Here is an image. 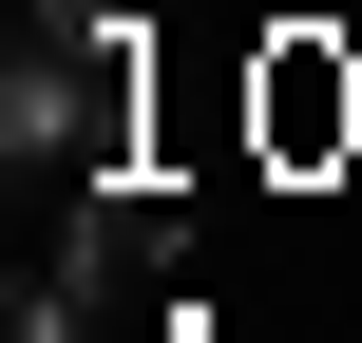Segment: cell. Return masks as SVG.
Instances as JSON below:
<instances>
[{
    "label": "cell",
    "instance_id": "6da1fadb",
    "mask_svg": "<svg viewBox=\"0 0 362 343\" xmlns=\"http://www.w3.org/2000/svg\"><path fill=\"white\" fill-rule=\"evenodd\" d=\"M0 134H19V153H95V134H134V38H95V19H19Z\"/></svg>",
    "mask_w": 362,
    "mask_h": 343
},
{
    "label": "cell",
    "instance_id": "7a4b0ae2",
    "mask_svg": "<svg viewBox=\"0 0 362 343\" xmlns=\"http://www.w3.org/2000/svg\"><path fill=\"white\" fill-rule=\"evenodd\" d=\"M248 115H267V153H325V134H344V57H325V38L248 57Z\"/></svg>",
    "mask_w": 362,
    "mask_h": 343
},
{
    "label": "cell",
    "instance_id": "3957f363",
    "mask_svg": "<svg viewBox=\"0 0 362 343\" xmlns=\"http://www.w3.org/2000/svg\"><path fill=\"white\" fill-rule=\"evenodd\" d=\"M153 248H172V191H95V229H76V267L115 286V267H153Z\"/></svg>",
    "mask_w": 362,
    "mask_h": 343
},
{
    "label": "cell",
    "instance_id": "277c9868",
    "mask_svg": "<svg viewBox=\"0 0 362 343\" xmlns=\"http://www.w3.org/2000/svg\"><path fill=\"white\" fill-rule=\"evenodd\" d=\"M95 325V267H76V248H57V267H38V286H19V343H76Z\"/></svg>",
    "mask_w": 362,
    "mask_h": 343
},
{
    "label": "cell",
    "instance_id": "5b68a950",
    "mask_svg": "<svg viewBox=\"0 0 362 343\" xmlns=\"http://www.w3.org/2000/svg\"><path fill=\"white\" fill-rule=\"evenodd\" d=\"M19 19H95V38H153V0H19Z\"/></svg>",
    "mask_w": 362,
    "mask_h": 343
}]
</instances>
